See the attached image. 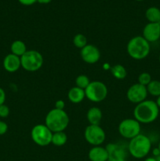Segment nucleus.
Here are the masks:
<instances>
[{
    "label": "nucleus",
    "instance_id": "nucleus-30",
    "mask_svg": "<svg viewBox=\"0 0 160 161\" xmlns=\"http://www.w3.org/2000/svg\"><path fill=\"white\" fill-rule=\"evenodd\" d=\"M6 101V93L3 88L0 87V105H3Z\"/></svg>",
    "mask_w": 160,
    "mask_h": 161
},
{
    "label": "nucleus",
    "instance_id": "nucleus-14",
    "mask_svg": "<svg viewBox=\"0 0 160 161\" xmlns=\"http://www.w3.org/2000/svg\"><path fill=\"white\" fill-rule=\"evenodd\" d=\"M3 67L5 70L8 72L13 73V72H17L21 67L20 58L13 53H9L5 57L3 60Z\"/></svg>",
    "mask_w": 160,
    "mask_h": 161
},
{
    "label": "nucleus",
    "instance_id": "nucleus-34",
    "mask_svg": "<svg viewBox=\"0 0 160 161\" xmlns=\"http://www.w3.org/2000/svg\"><path fill=\"white\" fill-rule=\"evenodd\" d=\"M155 103L157 104V105H158V107L160 108V96H158V97H157L156 101H155Z\"/></svg>",
    "mask_w": 160,
    "mask_h": 161
},
{
    "label": "nucleus",
    "instance_id": "nucleus-1",
    "mask_svg": "<svg viewBox=\"0 0 160 161\" xmlns=\"http://www.w3.org/2000/svg\"><path fill=\"white\" fill-rule=\"evenodd\" d=\"M159 115V108L155 101L147 100L137 104L133 109V117L140 124H151Z\"/></svg>",
    "mask_w": 160,
    "mask_h": 161
},
{
    "label": "nucleus",
    "instance_id": "nucleus-22",
    "mask_svg": "<svg viewBox=\"0 0 160 161\" xmlns=\"http://www.w3.org/2000/svg\"><path fill=\"white\" fill-rule=\"evenodd\" d=\"M146 87H147V93L152 96L157 97L160 96V81L152 80Z\"/></svg>",
    "mask_w": 160,
    "mask_h": 161
},
{
    "label": "nucleus",
    "instance_id": "nucleus-23",
    "mask_svg": "<svg viewBox=\"0 0 160 161\" xmlns=\"http://www.w3.org/2000/svg\"><path fill=\"white\" fill-rule=\"evenodd\" d=\"M73 44L78 49H83L87 45V39L83 34H77L73 38Z\"/></svg>",
    "mask_w": 160,
    "mask_h": 161
},
{
    "label": "nucleus",
    "instance_id": "nucleus-31",
    "mask_svg": "<svg viewBox=\"0 0 160 161\" xmlns=\"http://www.w3.org/2000/svg\"><path fill=\"white\" fill-rule=\"evenodd\" d=\"M152 155H153L154 157H157L158 155H160V151L158 149V147L152 149Z\"/></svg>",
    "mask_w": 160,
    "mask_h": 161
},
{
    "label": "nucleus",
    "instance_id": "nucleus-35",
    "mask_svg": "<svg viewBox=\"0 0 160 161\" xmlns=\"http://www.w3.org/2000/svg\"><path fill=\"white\" fill-rule=\"evenodd\" d=\"M155 159H156L157 161H160V155H158V157H155Z\"/></svg>",
    "mask_w": 160,
    "mask_h": 161
},
{
    "label": "nucleus",
    "instance_id": "nucleus-19",
    "mask_svg": "<svg viewBox=\"0 0 160 161\" xmlns=\"http://www.w3.org/2000/svg\"><path fill=\"white\" fill-rule=\"evenodd\" d=\"M145 17L149 23H160V9L155 6L147 8Z\"/></svg>",
    "mask_w": 160,
    "mask_h": 161
},
{
    "label": "nucleus",
    "instance_id": "nucleus-8",
    "mask_svg": "<svg viewBox=\"0 0 160 161\" xmlns=\"http://www.w3.org/2000/svg\"><path fill=\"white\" fill-rule=\"evenodd\" d=\"M84 138L89 145L93 146H101L105 141L106 135L100 125H90L86 127Z\"/></svg>",
    "mask_w": 160,
    "mask_h": 161
},
{
    "label": "nucleus",
    "instance_id": "nucleus-15",
    "mask_svg": "<svg viewBox=\"0 0 160 161\" xmlns=\"http://www.w3.org/2000/svg\"><path fill=\"white\" fill-rule=\"evenodd\" d=\"M88 157L90 161H108V153L106 148L100 146H93L89 149Z\"/></svg>",
    "mask_w": 160,
    "mask_h": 161
},
{
    "label": "nucleus",
    "instance_id": "nucleus-13",
    "mask_svg": "<svg viewBox=\"0 0 160 161\" xmlns=\"http://www.w3.org/2000/svg\"><path fill=\"white\" fill-rule=\"evenodd\" d=\"M143 37L150 43L160 39V23H147L143 29Z\"/></svg>",
    "mask_w": 160,
    "mask_h": 161
},
{
    "label": "nucleus",
    "instance_id": "nucleus-37",
    "mask_svg": "<svg viewBox=\"0 0 160 161\" xmlns=\"http://www.w3.org/2000/svg\"><path fill=\"white\" fill-rule=\"evenodd\" d=\"M136 1H138V2H141V1H144V0H136Z\"/></svg>",
    "mask_w": 160,
    "mask_h": 161
},
{
    "label": "nucleus",
    "instance_id": "nucleus-21",
    "mask_svg": "<svg viewBox=\"0 0 160 161\" xmlns=\"http://www.w3.org/2000/svg\"><path fill=\"white\" fill-rule=\"evenodd\" d=\"M111 73L117 80H124L127 75V71L122 64H115L111 68Z\"/></svg>",
    "mask_w": 160,
    "mask_h": 161
},
{
    "label": "nucleus",
    "instance_id": "nucleus-7",
    "mask_svg": "<svg viewBox=\"0 0 160 161\" xmlns=\"http://www.w3.org/2000/svg\"><path fill=\"white\" fill-rule=\"evenodd\" d=\"M52 136L53 132L45 124H37L31 129V139L36 145L42 147L51 144Z\"/></svg>",
    "mask_w": 160,
    "mask_h": 161
},
{
    "label": "nucleus",
    "instance_id": "nucleus-36",
    "mask_svg": "<svg viewBox=\"0 0 160 161\" xmlns=\"http://www.w3.org/2000/svg\"><path fill=\"white\" fill-rule=\"evenodd\" d=\"M158 149H159V151H160V142H159V143H158Z\"/></svg>",
    "mask_w": 160,
    "mask_h": 161
},
{
    "label": "nucleus",
    "instance_id": "nucleus-33",
    "mask_svg": "<svg viewBox=\"0 0 160 161\" xmlns=\"http://www.w3.org/2000/svg\"><path fill=\"white\" fill-rule=\"evenodd\" d=\"M144 161H157L155 157H147V158L144 160Z\"/></svg>",
    "mask_w": 160,
    "mask_h": 161
},
{
    "label": "nucleus",
    "instance_id": "nucleus-18",
    "mask_svg": "<svg viewBox=\"0 0 160 161\" xmlns=\"http://www.w3.org/2000/svg\"><path fill=\"white\" fill-rule=\"evenodd\" d=\"M11 53L16 56L21 57L27 52V47L24 42L21 40H16L13 42L10 46Z\"/></svg>",
    "mask_w": 160,
    "mask_h": 161
},
{
    "label": "nucleus",
    "instance_id": "nucleus-27",
    "mask_svg": "<svg viewBox=\"0 0 160 161\" xmlns=\"http://www.w3.org/2000/svg\"><path fill=\"white\" fill-rule=\"evenodd\" d=\"M8 125L4 121L0 120V135H3L7 132Z\"/></svg>",
    "mask_w": 160,
    "mask_h": 161
},
{
    "label": "nucleus",
    "instance_id": "nucleus-29",
    "mask_svg": "<svg viewBox=\"0 0 160 161\" xmlns=\"http://www.w3.org/2000/svg\"><path fill=\"white\" fill-rule=\"evenodd\" d=\"M18 2L24 6H31L37 3V0H18Z\"/></svg>",
    "mask_w": 160,
    "mask_h": 161
},
{
    "label": "nucleus",
    "instance_id": "nucleus-9",
    "mask_svg": "<svg viewBox=\"0 0 160 161\" xmlns=\"http://www.w3.org/2000/svg\"><path fill=\"white\" fill-rule=\"evenodd\" d=\"M118 129L121 136L130 140L141 134V124L134 118H128L119 124Z\"/></svg>",
    "mask_w": 160,
    "mask_h": 161
},
{
    "label": "nucleus",
    "instance_id": "nucleus-20",
    "mask_svg": "<svg viewBox=\"0 0 160 161\" xmlns=\"http://www.w3.org/2000/svg\"><path fill=\"white\" fill-rule=\"evenodd\" d=\"M67 141V136L64 131L55 132L53 133L51 143L55 146H63Z\"/></svg>",
    "mask_w": 160,
    "mask_h": 161
},
{
    "label": "nucleus",
    "instance_id": "nucleus-32",
    "mask_svg": "<svg viewBox=\"0 0 160 161\" xmlns=\"http://www.w3.org/2000/svg\"><path fill=\"white\" fill-rule=\"evenodd\" d=\"M52 0H37V3H40V4H48V3H51Z\"/></svg>",
    "mask_w": 160,
    "mask_h": 161
},
{
    "label": "nucleus",
    "instance_id": "nucleus-24",
    "mask_svg": "<svg viewBox=\"0 0 160 161\" xmlns=\"http://www.w3.org/2000/svg\"><path fill=\"white\" fill-rule=\"evenodd\" d=\"M89 83H90V80L89 77L86 76V75H79L75 79V85H76L75 86L81 88L84 91L89 86Z\"/></svg>",
    "mask_w": 160,
    "mask_h": 161
},
{
    "label": "nucleus",
    "instance_id": "nucleus-5",
    "mask_svg": "<svg viewBox=\"0 0 160 161\" xmlns=\"http://www.w3.org/2000/svg\"><path fill=\"white\" fill-rule=\"evenodd\" d=\"M21 67L28 72H36L43 65V57L39 51L35 50H27L26 53L20 57Z\"/></svg>",
    "mask_w": 160,
    "mask_h": 161
},
{
    "label": "nucleus",
    "instance_id": "nucleus-10",
    "mask_svg": "<svg viewBox=\"0 0 160 161\" xmlns=\"http://www.w3.org/2000/svg\"><path fill=\"white\" fill-rule=\"evenodd\" d=\"M147 94L148 93L147 87L137 83L129 87L126 92V97L130 102L137 105L147 99Z\"/></svg>",
    "mask_w": 160,
    "mask_h": 161
},
{
    "label": "nucleus",
    "instance_id": "nucleus-2",
    "mask_svg": "<svg viewBox=\"0 0 160 161\" xmlns=\"http://www.w3.org/2000/svg\"><path fill=\"white\" fill-rule=\"evenodd\" d=\"M68 124V115L64 110L53 108V109L50 110L45 116V125L53 133L64 131Z\"/></svg>",
    "mask_w": 160,
    "mask_h": 161
},
{
    "label": "nucleus",
    "instance_id": "nucleus-12",
    "mask_svg": "<svg viewBox=\"0 0 160 161\" xmlns=\"http://www.w3.org/2000/svg\"><path fill=\"white\" fill-rule=\"evenodd\" d=\"M108 153V161H125L126 151L117 143H110L106 146Z\"/></svg>",
    "mask_w": 160,
    "mask_h": 161
},
{
    "label": "nucleus",
    "instance_id": "nucleus-28",
    "mask_svg": "<svg viewBox=\"0 0 160 161\" xmlns=\"http://www.w3.org/2000/svg\"><path fill=\"white\" fill-rule=\"evenodd\" d=\"M64 107H65V102L63 100H57L55 102V108L56 109L60 110H64Z\"/></svg>",
    "mask_w": 160,
    "mask_h": 161
},
{
    "label": "nucleus",
    "instance_id": "nucleus-3",
    "mask_svg": "<svg viewBox=\"0 0 160 161\" xmlns=\"http://www.w3.org/2000/svg\"><path fill=\"white\" fill-rule=\"evenodd\" d=\"M127 53L134 60H143L150 53V43L143 36H137L132 38L127 43Z\"/></svg>",
    "mask_w": 160,
    "mask_h": 161
},
{
    "label": "nucleus",
    "instance_id": "nucleus-17",
    "mask_svg": "<svg viewBox=\"0 0 160 161\" xmlns=\"http://www.w3.org/2000/svg\"><path fill=\"white\" fill-rule=\"evenodd\" d=\"M86 118L90 125H100L102 119V112L97 107H92L86 113Z\"/></svg>",
    "mask_w": 160,
    "mask_h": 161
},
{
    "label": "nucleus",
    "instance_id": "nucleus-25",
    "mask_svg": "<svg viewBox=\"0 0 160 161\" xmlns=\"http://www.w3.org/2000/svg\"><path fill=\"white\" fill-rule=\"evenodd\" d=\"M152 80V76L148 72H142L138 76V83L147 86Z\"/></svg>",
    "mask_w": 160,
    "mask_h": 161
},
{
    "label": "nucleus",
    "instance_id": "nucleus-38",
    "mask_svg": "<svg viewBox=\"0 0 160 161\" xmlns=\"http://www.w3.org/2000/svg\"><path fill=\"white\" fill-rule=\"evenodd\" d=\"M159 62H160V55H159Z\"/></svg>",
    "mask_w": 160,
    "mask_h": 161
},
{
    "label": "nucleus",
    "instance_id": "nucleus-11",
    "mask_svg": "<svg viewBox=\"0 0 160 161\" xmlns=\"http://www.w3.org/2000/svg\"><path fill=\"white\" fill-rule=\"evenodd\" d=\"M80 56L84 62L93 64L98 62L100 58V52L99 49L92 44H87L80 50Z\"/></svg>",
    "mask_w": 160,
    "mask_h": 161
},
{
    "label": "nucleus",
    "instance_id": "nucleus-26",
    "mask_svg": "<svg viewBox=\"0 0 160 161\" xmlns=\"http://www.w3.org/2000/svg\"><path fill=\"white\" fill-rule=\"evenodd\" d=\"M9 108L6 105L3 104V105H0V117L1 118H6L9 116Z\"/></svg>",
    "mask_w": 160,
    "mask_h": 161
},
{
    "label": "nucleus",
    "instance_id": "nucleus-4",
    "mask_svg": "<svg viewBox=\"0 0 160 161\" xmlns=\"http://www.w3.org/2000/svg\"><path fill=\"white\" fill-rule=\"evenodd\" d=\"M152 149V142L144 135H138L130 139L128 150L130 155L136 159H143L147 157Z\"/></svg>",
    "mask_w": 160,
    "mask_h": 161
},
{
    "label": "nucleus",
    "instance_id": "nucleus-16",
    "mask_svg": "<svg viewBox=\"0 0 160 161\" xmlns=\"http://www.w3.org/2000/svg\"><path fill=\"white\" fill-rule=\"evenodd\" d=\"M67 97L72 103L78 104L83 102L86 97L85 91L77 86H74L69 90L67 93Z\"/></svg>",
    "mask_w": 160,
    "mask_h": 161
},
{
    "label": "nucleus",
    "instance_id": "nucleus-6",
    "mask_svg": "<svg viewBox=\"0 0 160 161\" xmlns=\"http://www.w3.org/2000/svg\"><path fill=\"white\" fill-rule=\"evenodd\" d=\"M108 87L101 81L95 80L90 82L89 86L85 89V94L88 100L95 103L103 102L108 96Z\"/></svg>",
    "mask_w": 160,
    "mask_h": 161
}]
</instances>
